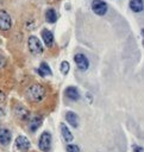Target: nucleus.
<instances>
[{"instance_id":"f257e3e1","label":"nucleus","mask_w":144,"mask_h":152,"mask_svg":"<svg viewBox=\"0 0 144 152\" xmlns=\"http://www.w3.org/2000/svg\"><path fill=\"white\" fill-rule=\"evenodd\" d=\"M45 96V88L42 84H32L26 90V99L31 102H40Z\"/></svg>"},{"instance_id":"f03ea898","label":"nucleus","mask_w":144,"mask_h":152,"mask_svg":"<svg viewBox=\"0 0 144 152\" xmlns=\"http://www.w3.org/2000/svg\"><path fill=\"white\" fill-rule=\"evenodd\" d=\"M51 134L49 132H43L38 140V147L42 152H49L51 148Z\"/></svg>"},{"instance_id":"7ed1b4c3","label":"nucleus","mask_w":144,"mask_h":152,"mask_svg":"<svg viewBox=\"0 0 144 152\" xmlns=\"http://www.w3.org/2000/svg\"><path fill=\"white\" fill-rule=\"evenodd\" d=\"M27 46H29L30 52L33 53V55H40L43 52V45H42L40 40L37 37H35V36L29 37Z\"/></svg>"},{"instance_id":"20e7f679","label":"nucleus","mask_w":144,"mask_h":152,"mask_svg":"<svg viewBox=\"0 0 144 152\" xmlns=\"http://www.w3.org/2000/svg\"><path fill=\"white\" fill-rule=\"evenodd\" d=\"M108 6L105 1L102 0H93L92 1V11L96 15H105L107 13Z\"/></svg>"},{"instance_id":"39448f33","label":"nucleus","mask_w":144,"mask_h":152,"mask_svg":"<svg viewBox=\"0 0 144 152\" xmlns=\"http://www.w3.org/2000/svg\"><path fill=\"white\" fill-rule=\"evenodd\" d=\"M11 26H12L11 15L5 10H0V30L7 31V30L11 28Z\"/></svg>"},{"instance_id":"423d86ee","label":"nucleus","mask_w":144,"mask_h":152,"mask_svg":"<svg viewBox=\"0 0 144 152\" xmlns=\"http://www.w3.org/2000/svg\"><path fill=\"white\" fill-rule=\"evenodd\" d=\"M74 61L76 63V66L81 71H86L89 68V61H88V58L83 53H76L74 56Z\"/></svg>"},{"instance_id":"0eeeda50","label":"nucleus","mask_w":144,"mask_h":152,"mask_svg":"<svg viewBox=\"0 0 144 152\" xmlns=\"http://www.w3.org/2000/svg\"><path fill=\"white\" fill-rule=\"evenodd\" d=\"M15 147L20 152H27L31 147V144L25 135H18L15 138Z\"/></svg>"},{"instance_id":"6e6552de","label":"nucleus","mask_w":144,"mask_h":152,"mask_svg":"<svg viewBox=\"0 0 144 152\" xmlns=\"http://www.w3.org/2000/svg\"><path fill=\"white\" fill-rule=\"evenodd\" d=\"M43 124V116L40 115H36V116H32L29 121V129L31 132H36Z\"/></svg>"},{"instance_id":"1a4fd4ad","label":"nucleus","mask_w":144,"mask_h":152,"mask_svg":"<svg viewBox=\"0 0 144 152\" xmlns=\"http://www.w3.org/2000/svg\"><path fill=\"white\" fill-rule=\"evenodd\" d=\"M14 113H15L17 118H19L20 120H27L29 115H30V112L23 104H17L14 108Z\"/></svg>"},{"instance_id":"9d476101","label":"nucleus","mask_w":144,"mask_h":152,"mask_svg":"<svg viewBox=\"0 0 144 152\" xmlns=\"http://www.w3.org/2000/svg\"><path fill=\"white\" fill-rule=\"evenodd\" d=\"M65 119H67V122L70 125V126H73V127H79V115L76 114V113H74V112H71V110H69V112H67L65 113Z\"/></svg>"},{"instance_id":"9b49d317","label":"nucleus","mask_w":144,"mask_h":152,"mask_svg":"<svg viewBox=\"0 0 144 152\" xmlns=\"http://www.w3.org/2000/svg\"><path fill=\"white\" fill-rule=\"evenodd\" d=\"M11 132L7 128H1L0 129V144L4 146H7L11 142Z\"/></svg>"},{"instance_id":"f8f14e48","label":"nucleus","mask_w":144,"mask_h":152,"mask_svg":"<svg viewBox=\"0 0 144 152\" xmlns=\"http://www.w3.org/2000/svg\"><path fill=\"white\" fill-rule=\"evenodd\" d=\"M42 38H43V42H44V44H45L46 46L50 48V46L54 45V34H52L51 31L44 28V30L42 31Z\"/></svg>"},{"instance_id":"ddd939ff","label":"nucleus","mask_w":144,"mask_h":152,"mask_svg":"<svg viewBox=\"0 0 144 152\" xmlns=\"http://www.w3.org/2000/svg\"><path fill=\"white\" fill-rule=\"evenodd\" d=\"M65 96L71 101H77L80 99V91L75 87H68L65 89Z\"/></svg>"},{"instance_id":"4468645a","label":"nucleus","mask_w":144,"mask_h":152,"mask_svg":"<svg viewBox=\"0 0 144 152\" xmlns=\"http://www.w3.org/2000/svg\"><path fill=\"white\" fill-rule=\"evenodd\" d=\"M60 128H61V134H62L64 141L70 142V141L74 139V135H73V133L70 132V129H69V128L67 127V125H64V124H61V125H60Z\"/></svg>"},{"instance_id":"2eb2a0df","label":"nucleus","mask_w":144,"mask_h":152,"mask_svg":"<svg viewBox=\"0 0 144 152\" xmlns=\"http://www.w3.org/2000/svg\"><path fill=\"white\" fill-rule=\"evenodd\" d=\"M130 8L131 11L136 12V13H139L143 11V0H130Z\"/></svg>"},{"instance_id":"dca6fc26","label":"nucleus","mask_w":144,"mask_h":152,"mask_svg":"<svg viewBox=\"0 0 144 152\" xmlns=\"http://www.w3.org/2000/svg\"><path fill=\"white\" fill-rule=\"evenodd\" d=\"M38 74L40 75V76H46V75H51L52 72H51V69H50V66L45 63V62H42L40 63V65H39V68H38Z\"/></svg>"},{"instance_id":"f3484780","label":"nucleus","mask_w":144,"mask_h":152,"mask_svg":"<svg viewBox=\"0 0 144 152\" xmlns=\"http://www.w3.org/2000/svg\"><path fill=\"white\" fill-rule=\"evenodd\" d=\"M45 19H46V21H48V23L54 24V23L57 20V14H56L55 10L49 8V10L45 12Z\"/></svg>"},{"instance_id":"a211bd4d","label":"nucleus","mask_w":144,"mask_h":152,"mask_svg":"<svg viewBox=\"0 0 144 152\" xmlns=\"http://www.w3.org/2000/svg\"><path fill=\"white\" fill-rule=\"evenodd\" d=\"M60 69H61V72H62L63 75H67L68 71H69V69H70V65H69V63H68L67 61H63V62L61 63Z\"/></svg>"},{"instance_id":"6ab92c4d","label":"nucleus","mask_w":144,"mask_h":152,"mask_svg":"<svg viewBox=\"0 0 144 152\" xmlns=\"http://www.w3.org/2000/svg\"><path fill=\"white\" fill-rule=\"evenodd\" d=\"M65 150L67 152H80V147L75 144H68L65 146Z\"/></svg>"},{"instance_id":"aec40b11","label":"nucleus","mask_w":144,"mask_h":152,"mask_svg":"<svg viewBox=\"0 0 144 152\" xmlns=\"http://www.w3.org/2000/svg\"><path fill=\"white\" fill-rule=\"evenodd\" d=\"M132 151L133 152H143V148L140 146H138V145H133L132 146Z\"/></svg>"},{"instance_id":"412c9836","label":"nucleus","mask_w":144,"mask_h":152,"mask_svg":"<svg viewBox=\"0 0 144 152\" xmlns=\"http://www.w3.org/2000/svg\"><path fill=\"white\" fill-rule=\"evenodd\" d=\"M5 64H6V59H5V57H4V56H1V55H0V69H1V68H4V66H5Z\"/></svg>"},{"instance_id":"4be33fe9","label":"nucleus","mask_w":144,"mask_h":152,"mask_svg":"<svg viewBox=\"0 0 144 152\" xmlns=\"http://www.w3.org/2000/svg\"><path fill=\"white\" fill-rule=\"evenodd\" d=\"M5 100H6V95H5V93H4V91H1V90H0V104H1Z\"/></svg>"}]
</instances>
